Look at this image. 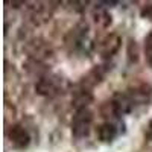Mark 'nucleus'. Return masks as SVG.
Listing matches in <instances>:
<instances>
[{
  "mask_svg": "<svg viewBox=\"0 0 152 152\" xmlns=\"http://www.w3.org/2000/svg\"><path fill=\"white\" fill-rule=\"evenodd\" d=\"M91 122H93V114L87 107L84 108H78L75 117H73V123H72V131L73 135L76 138H82L87 137L91 128Z\"/></svg>",
  "mask_w": 152,
  "mask_h": 152,
  "instance_id": "nucleus-1",
  "label": "nucleus"
},
{
  "mask_svg": "<svg viewBox=\"0 0 152 152\" xmlns=\"http://www.w3.org/2000/svg\"><path fill=\"white\" fill-rule=\"evenodd\" d=\"M9 140L12 143V146H15L18 149H23V148H26L31 142V137H29V132L23 128V126L20 125H15V126H12V128L9 129Z\"/></svg>",
  "mask_w": 152,
  "mask_h": 152,
  "instance_id": "nucleus-2",
  "label": "nucleus"
},
{
  "mask_svg": "<svg viewBox=\"0 0 152 152\" xmlns=\"http://www.w3.org/2000/svg\"><path fill=\"white\" fill-rule=\"evenodd\" d=\"M116 135H117L116 126H114L113 123H110V122L102 123V125H100L99 128H97V137H99V140L104 142V143L113 142L114 138H116Z\"/></svg>",
  "mask_w": 152,
  "mask_h": 152,
  "instance_id": "nucleus-3",
  "label": "nucleus"
},
{
  "mask_svg": "<svg viewBox=\"0 0 152 152\" xmlns=\"http://www.w3.org/2000/svg\"><path fill=\"white\" fill-rule=\"evenodd\" d=\"M119 37L117 35H110L107 37L104 43H102V55L104 56H111L113 53H116L117 52V49H119Z\"/></svg>",
  "mask_w": 152,
  "mask_h": 152,
  "instance_id": "nucleus-4",
  "label": "nucleus"
},
{
  "mask_svg": "<svg viewBox=\"0 0 152 152\" xmlns=\"http://www.w3.org/2000/svg\"><path fill=\"white\" fill-rule=\"evenodd\" d=\"M56 90V87L53 84V79H50V78H43L40 82L37 84V91L40 93V94H53V91Z\"/></svg>",
  "mask_w": 152,
  "mask_h": 152,
  "instance_id": "nucleus-5",
  "label": "nucleus"
},
{
  "mask_svg": "<svg viewBox=\"0 0 152 152\" xmlns=\"http://www.w3.org/2000/svg\"><path fill=\"white\" fill-rule=\"evenodd\" d=\"M145 53H146V59L152 66V34H149L145 40Z\"/></svg>",
  "mask_w": 152,
  "mask_h": 152,
  "instance_id": "nucleus-6",
  "label": "nucleus"
},
{
  "mask_svg": "<svg viewBox=\"0 0 152 152\" xmlns=\"http://www.w3.org/2000/svg\"><path fill=\"white\" fill-rule=\"evenodd\" d=\"M142 17H145V18H152V3H151V5H146V6L142 9Z\"/></svg>",
  "mask_w": 152,
  "mask_h": 152,
  "instance_id": "nucleus-7",
  "label": "nucleus"
},
{
  "mask_svg": "<svg viewBox=\"0 0 152 152\" xmlns=\"http://www.w3.org/2000/svg\"><path fill=\"white\" fill-rule=\"evenodd\" d=\"M146 137L148 138H151L152 140V122L149 123V126H148V131H146Z\"/></svg>",
  "mask_w": 152,
  "mask_h": 152,
  "instance_id": "nucleus-8",
  "label": "nucleus"
}]
</instances>
